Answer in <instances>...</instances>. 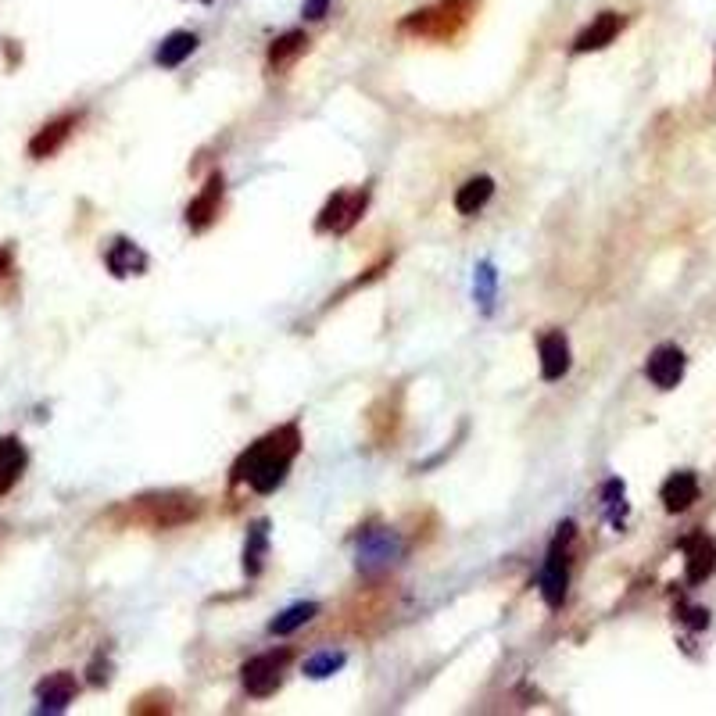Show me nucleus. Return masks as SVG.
<instances>
[{
	"label": "nucleus",
	"mask_w": 716,
	"mask_h": 716,
	"mask_svg": "<svg viewBox=\"0 0 716 716\" xmlns=\"http://www.w3.org/2000/svg\"><path fill=\"white\" fill-rule=\"evenodd\" d=\"M623 29V15H616V11H602V15L591 22L584 33L573 40V51L577 54H588V51H602V47H609V43L620 36Z\"/></svg>",
	"instance_id": "nucleus-10"
},
{
	"label": "nucleus",
	"mask_w": 716,
	"mask_h": 716,
	"mask_svg": "<svg viewBox=\"0 0 716 716\" xmlns=\"http://www.w3.org/2000/svg\"><path fill=\"white\" fill-rule=\"evenodd\" d=\"M219 201H222V176H212L208 179V187L201 190V194L190 201L187 208V226L190 230H208L215 219H219Z\"/></svg>",
	"instance_id": "nucleus-11"
},
{
	"label": "nucleus",
	"mask_w": 716,
	"mask_h": 716,
	"mask_svg": "<svg viewBox=\"0 0 716 716\" xmlns=\"http://www.w3.org/2000/svg\"><path fill=\"white\" fill-rule=\"evenodd\" d=\"M305 47H308V36L305 33H283L280 40H273V47H269V69L273 72H283V69H290L294 61L305 54Z\"/></svg>",
	"instance_id": "nucleus-18"
},
{
	"label": "nucleus",
	"mask_w": 716,
	"mask_h": 716,
	"mask_svg": "<svg viewBox=\"0 0 716 716\" xmlns=\"http://www.w3.org/2000/svg\"><path fill=\"white\" fill-rule=\"evenodd\" d=\"M11 265H15V258H11V248H4V244H0V280H8V276H11Z\"/></svg>",
	"instance_id": "nucleus-27"
},
{
	"label": "nucleus",
	"mask_w": 716,
	"mask_h": 716,
	"mask_svg": "<svg viewBox=\"0 0 716 716\" xmlns=\"http://www.w3.org/2000/svg\"><path fill=\"white\" fill-rule=\"evenodd\" d=\"M495 283H498V273L491 262H480L477 265V280H473V294H477V301L484 308H491V301H495Z\"/></svg>",
	"instance_id": "nucleus-25"
},
{
	"label": "nucleus",
	"mask_w": 716,
	"mask_h": 716,
	"mask_svg": "<svg viewBox=\"0 0 716 716\" xmlns=\"http://www.w3.org/2000/svg\"><path fill=\"white\" fill-rule=\"evenodd\" d=\"M401 559V537L394 530H369L358 541V570L362 573H384Z\"/></svg>",
	"instance_id": "nucleus-6"
},
{
	"label": "nucleus",
	"mask_w": 716,
	"mask_h": 716,
	"mask_svg": "<svg viewBox=\"0 0 716 716\" xmlns=\"http://www.w3.org/2000/svg\"><path fill=\"white\" fill-rule=\"evenodd\" d=\"M265 552H269V523H255L248 530V545H244V570H248V577L262 573Z\"/></svg>",
	"instance_id": "nucleus-21"
},
{
	"label": "nucleus",
	"mask_w": 716,
	"mask_h": 716,
	"mask_svg": "<svg viewBox=\"0 0 716 716\" xmlns=\"http://www.w3.org/2000/svg\"><path fill=\"white\" fill-rule=\"evenodd\" d=\"M301 452V434L294 423L273 430L269 437H262L258 444H251L248 452L240 455V462L233 466V480H248L258 495H269L283 484L290 462L298 459Z\"/></svg>",
	"instance_id": "nucleus-1"
},
{
	"label": "nucleus",
	"mask_w": 716,
	"mask_h": 716,
	"mask_svg": "<svg viewBox=\"0 0 716 716\" xmlns=\"http://www.w3.org/2000/svg\"><path fill=\"white\" fill-rule=\"evenodd\" d=\"M326 11H330V0H305V4H301V15L312 18V22H316V18H323Z\"/></svg>",
	"instance_id": "nucleus-26"
},
{
	"label": "nucleus",
	"mask_w": 716,
	"mask_h": 716,
	"mask_svg": "<svg viewBox=\"0 0 716 716\" xmlns=\"http://www.w3.org/2000/svg\"><path fill=\"white\" fill-rule=\"evenodd\" d=\"M72 129H76V115H65V119H54L51 126H43L33 140H29V154L33 158H51L65 140L72 137Z\"/></svg>",
	"instance_id": "nucleus-16"
},
{
	"label": "nucleus",
	"mask_w": 716,
	"mask_h": 716,
	"mask_svg": "<svg viewBox=\"0 0 716 716\" xmlns=\"http://www.w3.org/2000/svg\"><path fill=\"white\" fill-rule=\"evenodd\" d=\"M645 373L659 391H670V387L681 384V376H684V351L674 348V344H663V348H656L648 355Z\"/></svg>",
	"instance_id": "nucleus-8"
},
{
	"label": "nucleus",
	"mask_w": 716,
	"mask_h": 716,
	"mask_svg": "<svg viewBox=\"0 0 716 716\" xmlns=\"http://www.w3.org/2000/svg\"><path fill=\"white\" fill-rule=\"evenodd\" d=\"M684 555H688V580L691 584H699L706 580L709 573L716 570V545L709 541L706 534H695L684 541Z\"/></svg>",
	"instance_id": "nucleus-14"
},
{
	"label": "nucleus",
	"mask_w": 716,
	"mask_h": 716,
	"mask_svg": "<svg viewBox=\"0 0 716 716\" xmlns=\"http://www.w3.org/2000/svg\"><path fill=\"white\" fill-rule=\"evenodd\" d=\"M26 448L15 437H0V495H8L11 487L18 484V477L26 473Z\"/></svg>",
	"instance_id": "nucleus-13"
},
{
	"label": "nucleus",
	"mask_w": 716,
	"mask_h": 716,
	"mask_svg": "<svg viewBox=\"0 0 716 716\" xmlns=\"http://www.w3.org/2000/svg\"><path fill=\"white\" fill-rule=\"evenodd\" d=\"M36 699H40V713H61V709H69V702L76 699V677L51 674L47 681H40Z\"/></svg>",
	"instance_id": "nucleus-12"
},
{
	"label": "nucleus",
	"mask_w": 716,
	"mask_h": 716,
	"mask_svg": "<svg viewBox=\"0 0 716 716\" xmlns=\"http://www.w3.org/2000/svg\"><path fill=\"white\" fill-rule=\"evenodd\" d=\"M573 534H577V527H573V523H563V527H559L552 548H548L545 566H541V577H537L541 598H545L552 609L563 606V602H566V588H570V559H566V552H570Z\"/></svg>",
	"instance_id": "nucleus-3"
},
{
	"label": "nucleus",
	"mask_w": 716,
	"mask_h": 716,
	"mask_svg": "<svg viewBox=\"0 0 716 716\" xmlns=\"http://www.w3.org/2000/svg\"><path fill=\"white\" fill-rule=\"evenodd\" d=\"M287 663H290L287 648H280V652H262V656L248 659V663H244V670H240L248 695H255V699H269V695L280 688Z\"/></svg>",
	"instance_id": "nucleus-5"
},
{
	"label": "nucleus",
	"mask_w": 716,
	"mask_h": 716,
	"mask_svg": "<svg viewBox=\"0 0 716 716\" xmlns=\"http://www.w3.org/2000/svg\"><path fill=\"white\" fill-rule=\"evenodd\" d=\"M491 194H495V179L491 176L469 179L466 187H459V194H455V208H459L462 215H477L480 208L491 201Z\"/></svg>",
	"instance_id": "nucleus-20"
},
{
	"label": "nucleus",
	"mask_w": 716,
	"mask_h": 716,
	"mask_svg": "<svg viewBox=\"0 0 716 716\" xmlns=\"http://www.w3.org/2000/svg\"><path fill=\"white\" fill-rule=\"evenodd\" d=\"M197 51V36L194 33H172L162 40V47H158V54H154V61L162 65V69H179L183 61L190 58V54Z\"/></svg>",
	"instance_id": "nucleus-19"
},
{
	"label": "nucleus",
	"mask_w": 716,
	"mask_h": 716,
	"mask_svg": "<svg viewBox=\"0 0 716 716\" xmlns=\"http://www.w3.org/2000/svg\"><path fill=\"white\" fill-rule=\"evenodd\" d=\"M197 498L194 495H154V498H140L137 512L140 520L147 523V527H179V523H187L197 516Z\"/></svg>",
	"instance_id": "nucleus-4"
},
{
	"label": "nucleus",
	"mask_w": 716,
	"mask_h": 716,
	"mask_svg": "<svg viewBox=\"0 0 716 716\" xmlns=\"http://www.w3.org/2000/svg\"><path fill=\"white\" fill-rule=\"evenodd\" d=\"M366 205H369L366 190H341V194H333L330 205H326L323 215H319V230L323 233H348L351 226L362 219Z\"/></svg>",
	"instance_id": "nucleus-7"
},
{
	"label": "nucleus",
	"mask_w": 716,
	"mask_h": 716,
	"mask_svg": "<svg viewBox=\"0 0 716 716\" xmlns=\"http://www.w3.org/2000/svg\"><path fill=\"white\" fill-rule=\"evenodd\" d=\"M319 613V606L316 602H298V606H290L287 613H280L273 623H269V631L273 634H290V631H298V627H305L312 616Z\"/></svg>",
	"instance_id": "nucleus-22"
},
{
	"label": "nucleus",
	"mask_w": 716,
	"mask_h": 716,
	"mask_svg": "<svg viewBox=\"0 0 716 716\" xmlns=\"http://www.w3.org/2000/svg\"><path fill=\"white\" fill-rule=\"evenodd\" d=\"M104 262H108V269L115 276H140L147 269V255L133 244V240H115L108 248V255H104Z\"/></svg>",
	"instance_id": "nucleus-15"
},
{
	"label": "nucleus",
	"mask_w": 716,
	"mask_h": 716,
	"mask_svg": "<svg viewBox=\"0 0 716 716\" xmlns=\"http://www.w3.org/2000/svg\"><path fill=\"white\" fill-rule=\"evenodd\" d=\"M602 505H606V516L613 527H623V516H627V502H623V484L620 480H609L602 487Z\"/></svg>",
	"instance_id": "nucleus-23"
},
{
	"label": "nucleus",
	"mask_w": 716,
	"mask_h": 716,
	"mask_svg": "<svg viewBox=\"0 0 716 716\" xmlns=\"http://www.w3.org/2000/svg\"><path fill=\"white\" fill-rule=\"evenodd\" d=\"M537 351H541V376L545 380H563L570 373V341H566V333H545L537 341Z\"/></svg>",
	"instance_id": "nucleus-9"
},
{
	"label": "nucleus",
	"mask_w": 716,
	"mask_h": 716,
	"mask_svg": "<svg viewBox=\"0 0 716 716\" xmlns=\"http://www.w3.org/2000/svg\"><path fill=\"white\" fill-rule=\"evenodd\" d=\"M695 502H699V480H695V473H674V477L663 484L666 512H684Z\"/></svg>",
	"instance_id": "nucleus-17"
},
{
	"label": "nucleus",
	"mask_w": 716,
	"mask_h": 716,
	"mask_svg": "<svg viewBox=\"0 0 716 716\" xmlns=\"http://www.w3.org/2000/svg\"><path fill=\"white\" fill-rule=\"evenodd\" d=\"M341 666H344V652H316L312 659H305V674L323 681V677L337 674Z\"/></svg>",
	"instance_id": "nucleus-24"
},
{
	"label": "nucleus",
	"mask_w": 716,
	"mask_h": 716,
	"mask_svg": "<svg viewBox=\"0 0 716 716\" xmlns=\"http://www.w3.org/2000/svg\"><path fill=\"white\" fill-rule=\"evenodd\" d=\"M477 4L480 0H441L434 8L412 11V15L401 22V29L416 36H430V40H452L469 18H473Z\"/></svg>",
	"instance_id": "nucleus-2"
}]
</instances>
